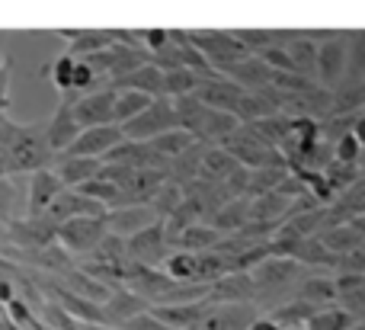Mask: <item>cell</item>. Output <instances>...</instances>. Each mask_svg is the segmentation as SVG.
Instances as JSON below:
<instances>
[{"mask_svg": "<svg viewBox=\"0 0 365 330\" xmlns=\"http://www.w3.org/2000/svg\"><path fill=\"white\" fill-rule=\"evenodd\" d=\"M177 103V115H180V128H186L195 141L202 145H221L231 132L240 128V119L231 113H221V109H212L199 100V96H182Z\"/></svg>", "mask_w": 365, "mask_h": 330, "instance_id": "obj_1", "label": "cell"}, {"mask_svg": "<svg viewBox=\"0 0 365 330\" xmlns=\"http://www.w3.org/2000/svg\"><path fill=\"white\" fill-rule=\"evenodd\" d=\"M6 160H10V173H38L45 167L55 164V151L48 145V135H45V125L32 122V125H23L13 141V148L6 151Z\"/></svg>", "mask_w": 365, "mask_h": 330, "instance_id": "obj_2", "label": "cell"}, {"mask_svg": "<svg viewBox=\"0 0 365 330\" xmlns=\"http://www.w3.org/2000/svg\"><path fill=\"white\" fill-rule=\"evenodd\" d=\"M221 148H227V151H231L234 158H237L240 164L247 167V170H259V167L289 164V160L282 158V151H279V148H272L269 141L259 138L257 128H253V125H240L237 132H231L225 141H221Z\"/></svg>", "mask_w": 365, "mask_h": 330, "instance_id": "obj_3", "label": "cell"}, {"mask_svg": "<svg viewBox=\"0 0 365 330\" xmlns=\"http://www.w3.org/2000/svg\"><path fill=\"white\" fill-rule=\"evenodd\" d=\"M109 228H106V218H74V222H64L58 228V244L68 250L74 260H90L96 254L103 241H106Z\"/></svg>", "mask_w": 365, "mask_h": 330, "instance_id": "obj_4", "label": "cell"}, {"mask_svg": "<svg viewBox=\"0 0 365 330\" xmlns=\"http://www.w3.org/2000/svg\"><path fill=\"white\" fill-rule=\"evenodd\" d=\"M180 128V115H177V103L170 96H158L138 119H132L128 125H122L128 141H154L160 135Z\"/></svg>", "mask_w": 365, "mask_h": 330, "instance_id": "obj_5", "label": "cell"}, {"mask_svg": "<svg viewBox=\"0 0 365 330\" xmlns=\"http://www.w3.org/2000/svg\"><path fill=\"white\" fill-rule=\"evenodd\" d=\"M189 38H192L195 48L208 58V64H212L215 71H225V68H231L234 61L250 55V51L237 42L234 29H189Z\"/></svg>", "mask_w": 365, "mask_h": 330, "instance_id": "obj_6", "label": "cell"}, {"mask_svg": "<svg viewBox=\"0 0 365 330\" xmlns=\"http://www.w3.org/2000/svg\"><path fill=\"white\" fill-rule=\"evenodd\" d=\"M349 68V29H334L330 38L321 42V55H317V83L324 90H336L346 81Z\"/></svg>", "mask_w": 365, "mask_h": 330, "instance_id": "obj_7", "label": "cell"}, {"mask_svg": "<svg viewBox=\"0 0 365 330\" xmlns=\"http://www.w3.org/2000/svg\"><path fill=\"white\" fill-rule=\"evenodd\" d=\"M58 228L61 225L55 218L42 215V218H16L10 222V247L6 250H42V247H51L58 244Z\"/></svg>", "mask_w": 365, "mask_h": 330, "instance_id": "obj_8", "label": "cell"}, {"mask_svg": "<svg viewBox=\"0 0 365 330\" xmlns=\"http://www.w3.org/2000/svg\"><path fill=\"white\" fill-rule=\"evenodd\" d=\"M173 247H170V237H167V228L164 222H158L154 228L141 231L128 241V260L132 263H141V267H151V269H160L167 260H170Z\"/></svg>", "mask_w": 365, "mask_h": 330, "instance_id": "obj_9", "label": "cell"}, {"mask_svg": "<svg viewBox=\"0 0 365 330\" xmlns=\"http://www.w3.org/2000/svg\"><path fill=\"white\" fill-rule=\"evenodd\" d=\"M115 100H119V90L103 87L81 96L71 109H74L81 128H103V125H115Z\"/></svg>", "mask_w": 365, "mask_h": 330, "instance_id": "obj_10", "label": "cell"}, {"mask_svg": "<svg viewBox=\"0 0 365 330\" xmlns=\"http://www.w3.org/2000/svg\"><path fill=\"white\" fill-rule=\"evenodd\" d=\"M68 190L61 183V177L55 173V167H45V170L32 173L29 177V190H26V215L29 218H42L51 212V205L58 202V196Z\"/></svg>", "mask_w": 365, "mask_h": 330, "instance_id": "obj_11", "label": "cell"}, {"mask_svg": "<svg viewBox=\"0 0 365 330\" xmlns=\"http://www.w3.org/2000/svg\"><path fill=\"white\" fill-rule=\"evenodd\" d=\"M125 141L122 125H103V128H83V135L71 145V158H90V160H106L109 151Z\"/></svg>", "mask_w": 365, "mask_h": 330, "instance_id": "obj_12", "label": "cell"}, {"mask_svg": "<svg viewBox=\"0 0 365 330\" xmlns=\"http://www.w3.org/2000/svg\"><path fill=\"white\" fill-rule=\"evenodd\" d=\"M158 222H164V218L154 212V205H125V209H113L106 215L109 234L125 237V241H132V237L141 234V231L154 228Z\"/></svg>", "mask_w": 365, "mask_h": 330, "instance_id": "obj_13", "label": "cell"}, {"mask_svg": "<svg viewBox=\"0 0 365 330\" xmlns=\"http://www.w3.org/2000/svg\"><path fill=\"white\" fill-rule=\"evenodd\" d=\"M106 215H109L106 205L96 202V199L87 196L83 190H64L48 212V218H55L58 225L74 222V218H106Z\"/></svg>", "mask_w": 365, "mask_h": 330, "instance_id": "obj_14", "label": "cell"}, {"mask_svg": "<svg viewBox=\"0 0 365 330\" xmlns=\"http://www.w3.org/2000/svg\"><path fill=\"white\" fill-rule=\"evenodd\" d=\"M218 74H225L227 81H234L240 90H247V93H257V90L272 87L276 71H272L259 55H247V58H240V61H234L231 68L218 71Z\"/></svg>", "mask_w": 365, "mask_h": 330, "instance_id": "obj_15", "label": "cell"}, {"mask_svg": "<svg viewBox=\"0 0 365 330\" xmlns=\"http://www.w3.org/2000/svg\"><path fill=\"white\" fill-rule=\"evenodd\" d=\"M58 36L68 42V55L77 61H87L115 45V29H58Z\"/></svg>", "mask_w": 365, "mask_h": 330, "instance_id": "obj_16", "label": "cell"}, {"mask_svg": "<svg viewBox=\"0 0 365 330\" xmlns=\"http://www.w3.org/2000/svg\"><path fill=\"white\" fill-rule=\"evenodd\" d=\"M151 311V305H148V299H141L138 292H132V289H113V295L106 299V305H103V321H106L109 327H125L128 321L141 318V314Z\"/></svg>", "mask_w": 365, "mask_h": 330, "instance_id": "obj_17", "label": "cell"}, {"mask_svg": "<svg viewBox=\"0 0 365 330\" xmlns=\"http://www.w3.org/2000/svg\"><path fill=\"white\" fill-rule=\"evenodd\" d=\"M263 318L259 305L247 301V305H215L208 318L199 324V330H250Z\"/></svg>", "mask_w": 365, "mask_h": 330, "instance_id": "obj_18", "label": "cell"}, {"mask_svg": "<svg viewBox=\"0 0 365 330\" xmlns=\"http://www.w3.org/2000/svg\"><path fill=\"white\" fill-rule=\"evenodd\" d=\"M45 135H48V145H51V151H55V158L71 151V145L83 135V128H81V122H77L71 103H58L55 115L45 122Z\"/></svg>", "mask_w": 365, "mask_h": 330, "instance_id": "obj_19", "label": "cell"}, {"mask_svg": "<svg viewBox=\"0 0 365 330\" xmlns=\"http://www.w3.org/2000/svg\"><path fill=\"white\" fill-rule=\"evenodd\" d=\"M195 96H199L205 106L221 109V113H231L234 115V109H237L244 90H240L234 81H227L225 74H212V77H202V81H199V90H195Z\"/></svg>", "mask_w": 365, "mask_h": 330, "instance_id": "obj_20", "label": "cell"}, {"mask_svg": "<svg viewBox=\"0 0 365 330\" xmlns=\"http://www.w3.org/2000/svg\"><path fill=\"white\" fill-rule=\"evenodd\" d=\"M212 308L215 301L205 299V301H192V305H160V308H151V311L170 330H199V324L208 318Z\"/></svg>", "mask_w": 365, "mask_h": 330, "instance_id": "obj_21", "label": "cell"}, {"mask_svg": "<svg viewBox=\"0 0 365 330\" xmlns=\"http://www.w3.org/2000/svg\"><path fill=\"white\" fill-rule=\"evenodd\" d=\"M55 173L61 177V183L68 190H83L87 183H93L103 173V160H90V158H71V154H58L55 158Z\"/></svg>", "mask_w": 365, "mask_h": 330, "instance_id": "obj_22", "label": "cell"}, {"mask_svg": "<svg viewBox=\"0 0 365 330\" xmlns=\"http://www.w3.org/2000/svg\"><path fill=\"white\" fill-rule=\"evenodd\" d=\"M208 299H212L215 305H247V301L257 305L253 276L250 273H227L225 279L212 286V295H208Z\"/></svg>", "mask_w": 365, "mask_h": 330, "instance_id": "obj_23", "label": "cell"}, {"mask_svg": "<svg viewBox=\"0 0 365 330\" xmlns=\"http://www.w3.org/2000/svg\"><path fill=\"white\" fill-rule=\"evenodd\" d=\"M240 160L234 158L227 148H221V145H212L205 151V158H202V170H199V180H205V183H212V186H221V183H227V180L234 177V173L240 170Z\"/></svg>", "mask_w": 365, "mask_h": 330, "instance_id": "obj_24", "label": "cell"}, {"mask_svg": "<svg viewBox=\"0 0 365 330\" xmlns=\"http://www.w3.org/2000/svg\"><path fill=\"white\" fill-rule=\"evenodd\" d=\"M295 299L308 301V305H314L317 311H324V308H334L336 301H340V292H336V279L327 273H311L308 279L298 286Z\"/></svg>", "mask_w": 365, "mask_h": 330, "instance_id": "obj_25", "label": "cell"}, {"mask_svg": "<svg viewBox=\"0 0 365 330\" xmlns=\"http://www.w3.org/2000/svg\"><path fill=\"white\" fill-rule=\"evenodd\" d=\"M58 282H61L68 292H74V295H81V299H90V301H96V305H106V299L113 295V289H106L100 279H93V276L87 273V269H81V263H77L74 269H68V273H61V276H55Z\"/></svg>", "mask_w": 365, "mask_h": 330, "instance_id": "obj_26", "label": "cell"}, {"mask_svg": "<svg viewBox=\"0 0 365 330\" xmlns=\"http://www.w3.org/2000/svg\"><path fill=\"white\" fill-rule=\"evenodd\" d=\"M285 51L292 55V61H295V71H298V74H302V77H311V81H317V55H321V45H317L314 38L308 36V29H295V36L289 38Z\"/></svg>", "mask_w": 365, "mask_h": 330, "instance_id": "obj_27", "label": "cell"}, {"mask_svg": "<svg viewBox=\"0 0 365 330\" xmlns=\"http://www.w3.org/2000/svg\"><path fill=\"white\" fill-rule=\"evenodd\" d=\"M250 202H253L250 196L234 199V202H225L205 225H212V228L218 231V234H225V237L237 234V231H244L247 225H250Z\"/></svg>", "mask_w": 365, "mask_h": 330, "instance_id": "obj_28", "label": "cell"}, {"mask_svg": "<svg viewBox=\"0 0 365 330\" xmlns=\"http://www.w3.org/2000/svg\"><path fill=\"white\" fill-rule=\"evenodd\" d=\"M164 81L167 74L158 68V64H141L138 71H132V74H125L119 83H115L113 90H135V93H148V96H164Z\"/></svg>", "mask_w": 365, "mask_h": 330, "instance_id": "obj_29", "label": "cell"}, {"mask_svg": "<svg viewBox=\"0 0 365 330\" xmlns=\"http://www.w3.org/2000/svg\"><path fill=\"white\" fill-rule=\"evenodd\" d=\"M336 279V292L340 301L336 305L346 314H353L356 321H365V276H353V273H340Z\"/></svg>", "mask_w": 365, "mask_h": 330, "instance_id": "obj_30", "label": "cell"}, {"mask_svg": "<svg viewBox=\"0 0 365 330\" xmlns=\"http://www.w3.org/2000/svg\"><path fill=\"white\" fill-rule=\"evenodd\" d=\"M314 314H317L314 305H308V301H302V299H289L285 305L272 308L266 318H272L282 330H304L311 324V318H314Z\"/></svg>", "mask_w": 365, "mask_h": 330, "instance_id": "obj_31", "label": "cell"}, {"mask_svg": "<svg viewBox=\"0 0 365 330\" xmlns=\"http://www.w3.org/2000/svg\"><path fill=\"white\" fill-rule=\"evenodd\" d=\"M321 241L327 244V250L334 257H343V254H353V250H359L365 247V234L356 225H349V222H343V225H334V228H327L321 234Z\"/></svg>", "mask_w": 365, "mask_h": 330, "instance_id": "obj_32", "label": "cell"}, {"mask_svg": "<svg viewBox=\"0 0 365 330\" xmlns=\"http://www.w3.org/2000/svg\"><path fill=\"white\" fill-rule=\"evenodd\" d=\"M295 260L302 263L304 269H311V273H314V269H334L336 273V260H340V257L330 254L321 237H308V241H302V247L295 250Z\"/></svg>", "mask_w": 365, "mask_h": 330, "instance_id": "obj_33", "label": "cell"}, {"mask_svg": "<svg viewBox=\"0 0 365 330\" xmlns=\"http://www.w3.org/2000/svg\"><path fill=\"white\" fill-rule=\"evenodd\" d=\"M221 241H225V234H218L212 225L202 222V225H192V228H189L186 234L177 241V247L173 250H186V254H208V250H215Z\"/></svg>", "mask_w": 365, "mask_h": 330, "instance_id": "obj_34", "label": "cell"}, {"mask_svg": "<svg viewBox=\"0 0 365 330\" xmlns=\"http://www.w3.org/2000/svg\"><path fill=\"white\" fill-rule=\"evenodd\" d=\"M160 269H164L173 282H180V286H199V254L173 250L170 260H167Z\"/></svg>", "mask_w": 365, "mask_h": 330, "instance_id": "obj_35", "label": "cell"}, {"mask_svg": "<svg viewBox=\"0 0 365 330\" xmlns=\"http://www.w3.org/2000/svg\"><path fill=\"white\" fill-rule=\"evenodd\" d=\"M292 167L289 164H279V167H259V170H250V196H269L276 192L279 186L289 180Z\"/></svg>", "mask_w": 365, "mask_h": 330, "instance_id": "obj_36", "label": "cell"}, {"mask_svg": "<svg viewBox=\"0 0 365 330\" xmlns=\"http://www.w3.org/2000/svg\"><path fill=\"white\" fill-rule=\"evenodd\" d=\"M148 145H151L154 151L160 154V158L177 160V158H182V154H186L192 145H199V141H195L192 135L186 132V128H173V132H167V135H160V138L148 141Z\"/></svg>", "mask_w": 365, "mask_h": 330, "instance_id": "obj_37", "label": "cell"}, {"mask_svg": "<svg viewBox=\"0 0 365 330\" xmlns=\"http://www.w3.org/2000/svg\"><path fill=\"white\" fill-rule=\"evenodd\" d=\"M154 103V96L148 93H135V90H119V100H115V125H128L132 119H138L148 106Z\"/></svg>", "mask_w": 365, "mask_h": 330, "instance_id": "obj_38", "label": "cell"}, {"mask_svg": "<svg viewBox=\"0 0 365 330\" xmlns=\"http://www.w3.org/2000/svg\"><path fill=\"white\" fill-rule=\"evenodd\" d=\"M167 81H164V96L170 100H182V96H192L199 90V81L202 77L189 68H177V71H164Z\"/></svg>", "mask_w": 365, "mask_h": 330, "instance_id": "obj_39", "label": "cell"}, {"mask_svg": "<svg viewBox=\"0 0 365 330\" xmlns=\"http://www.w3.org/2000/svg\"><path fill=\"white\" fill-rule=\"evenodd\" d=\"M182 202H186V190H182L180 183H173V180H167V183L160 186V192L154 196V202H151V205H154V212H158V215L167 222V218H170L173 212H180V209H182Z\"/></svg>", "mask_w": 365, "mask_h": 330, "instance_id": "obj_40", "label": "cell"}, {"mask_svg": "<svg viewBox=\"0 0 365 330\" xmlns=\"http://www.w3.org/2000/svg\"><path fill=\"white\" fill-rule=\"evenodd\" d=\"M74 77H77V58H71L68 51H64V55L55 58V64H51L48 81L58 87V93L68 96V93H74Z\"/></svg>", "mask_w": 365, "mask_h": 330, "instance_id": "obj_41", "label": "cell"}, {"mask_svg": "<svg viewBox=\"0 0 365 330\" xmlns=\"http://www.w3.org/2000/svg\"><path fill=\"white\" fill-rule=\"evenodd\" d=\"M346 81L365 83V29H349V68Z\"/></svg>", "mask_w": 365, "mask_h": 330, "instance_id": "obj_42", "label": "cell"}, {"mask_svg": "<svg viewBox=\"0 0 365 330\" xmlns=\"http://www.w3.org/2000/svg\"><path fill=\"white\" fill-rule=\"evenodd\" d=\"M353 327H356V318L343 311L340 305L317 311L314 318H311V324H308V330H353Z\"/></svg>", "mask_w": 365, "mask_h": 330, "instance_id": "obj_43", "label": "cell"}, {"mask_svg": "<svg viewBox=\"0 0 365 330\" xmlns=\"http://www.w3.org/2000/svg\"><path fill=\"white\" fill-rule=\"evenodd\" d=\"M93 263H128V241L125 237H115V234H106V241L96 247V254L90 257Z\"/></svg>", "mask_w": 365, "mask_h": 330, "instance_id": "obj_44", "label": "cell"}, {"mask_svg": "<svg viewBox=\"0 0 365 330\" xmlns=\"http://www.w3.org/2000/svg\"><path fill=\"white\" fill-rule=\"evenodd\" d=\"M19 215V192H16V183H13V177L0 180V225H10L16 222Z\"/></svg>", "mask_w": 365, "mask_h": 330, "instance_id": "obj_45", "label": "cell"}, {"mask_svg": "<svg viewBox=\"0 0 365 330\" xmlns=\"http://www.w3.org/2000/svg\"><path fill=\"white\" fill-rule=\"evenodd\" d=\"M38 318H42V324L48 327V330H81V324H77L74 318H71L68 311H64L58 301H45V308L38 311Z\"/></svg>", "mask_w": 365, "mask_h": 330, "instance_id": "obj_46", "label": "cell"}, {"mask_svg": "<svg viewBox=\"0 0 365 330\" xmlns=\"http://www.w3.org/2000/svg\"><path fill=\"white\" fill-rule=\"evenodd\" d=\"M141 42H145V51L148 55H158V51H164L167 45H170V29H141Z\"/></svg>", "mask_w": 365, "mask_h": 330, "instance_id": "obj_47", "label": "cell"}, {"mask_svg": "<svg viewBox=\"0 0 365 330\" xmlns=\"http://www.w3.org/2000/svg\"><path fill=\"white\" fill-rule=\"evenodd\" d=\"M340 273H353V276H365V247L359 250H353V254H343L340 260H336V273L334 276H340Z\"/></svg>", "mask_w": 365, "mask_h": 330, "instance_id": "obj_48", "label": "cell"}, {"mask_svg": "<svg viewBox=\"0 0 365 330\" xmlns=\"http://www.w3.org/2000/svg\"><path fill=\"white\" fill-rule=\"evenodd\" d=\"M19 128H23V122L10 119V115H4V119H0V154H6V151L13 148V141H16Z\"/></svg>", "mask_w": 365, "mask_h": 330, "instance_id": "obj_49", "label": "cell"}, {"mask_svg": "<svg viewBox=\"0 0 365 330\" xmlns=\"http://www.w3.org/2000/svg\"><path fill=\"white\" fill-rule=\"evenodd\" d=\"M119 330H170V327H167L164 321L154 318V311H148V314H141V318L128 321V324H125V327H119Z\"/></svg>", "mask_w": 365, "mask_h": 330, "instance_id": "obj_50", "label": "cell"}, {"mask_svg": "<svg viewBox=\"0 0 365 330\" xmlns=\"http://www.w3.org/2000/svg\"><path fill=\"white\" fill-rule=\"evenodd\" d=\"M353 135H356V138L362 141V151H365V113H359V119H356V128H353ZM362 164H365V160H362Z\"/></svg>", "mask_w": 365, "mask_h": 330, "instance_id": "obj_51", "label": "cell"}, {"mask_svg": "<svg viewBox=\"0 0 365 330\" xmlns=\"http://www.w3.org/2000/svg\"><path fill=\"white\" fill-rule=\"evenodd\" d=\"M250 330H282V327H279L272 318H266V314H263V318H259V321H257V324H253Z\"/></svg>", "mask_w": 365, "mask_h": 330, "instance_id": "obj_52", "label": "cell"}, {"mask_svg": "<svg viewBox=\"0 0 365 330\" xmlns=\"http://www.w3.org/2000/svg\"><path fill=\"white\" fill-rule=\"evenodd\" d=\"M10 247V225H0V254H6Z\"/></svg>", "mask_w": 365, "mask_h": 330, "instance_id": "obj_53", "label": "cell"}, {"mask_svg": "<svg viewBox=\"0 0 365 330\" xmlns=\"http://www.w3.org/2000/svg\"><path fill=\"white\" fill-rule=\"evenodd\" d=\"M6 177H13V173H10V160H6V154H0V180H6Z\"/></svg>", "mask_w": 365, "mask_h": 330, "instance_id": "obj_54", "label": "cell"}, {"mask_svg": "<svg viewBox=\"0 0 365 330\" xmlns=\"http://www.w3.org/2000/svg\"><path fill=\"white\" fill-rule=\"evenodd\" d=\"M81 330H119V327H109V324H81Z\"/></svg>", "mask_w": 365, "mask_h": 330, "instance_id": "obj_55", "label": "cell"}, {"mask_svg": "<svg viewBox=\"0 0 365 330\" xmlns=\"http://www.w3.org/2000/svg\"><path fill=\"white\" fill-rule=\"evenodd\" d=\"M353 330H365V321H356V327Z\"/></svg>", "mask_w": 365, "mask_h": 330, "instance_id": "obj_56", "label": "cell"}, {"mask_svg": "<svg viewBox=\"0 0 365 330\" xmlns=\"http://www.w3.org/2000/svg\"><path fill=\"white\" fill-rule=\"evenodd\" d=\"M304 330H308V327H304Z\"/></svg>", "mask_w": 365, "mask_h": 330, "instance_id": "obj_57", "label": "cell"}]
</instances>
